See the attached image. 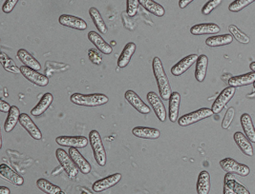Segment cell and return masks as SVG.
Returning a JSON list of instances; mask_svg holds the SVG:
<instances>
[{"label": "cell", "mask_w": 255, "mask_h": 194, "mask_svg": "<svg viewBox=\"0 0 255 194\" xmlns=\"http://www.w3.org/2000/svg\"><path fill=\"white\" fill-rule=\"evenodd\" d=\"M152 68H153L155 79L158 85L160 96L163 101H167L171 96L172 91H171V86H170L168 77L164 71L163 64L159 57H154Z\"/></svg>", "instance_id": "obj_1"}, {"label": "cell", "mask_w": 255, "mask_h": 194, "mask_svg": "<svg viewBox=\"0 0 255 194\" xmlns=\"http://www.w3.org/2000/svg\"><path fill=\"white\" fill-rule=\"evenodd\" d=\"M70 100L73 104L80 107H100L107 104L109 101L108 97L103 93H74L71 95Z\"/></svg>", "instance_id": "obj_2"}, {"label": "cell", "mask_w": 255, "mask_h": 194, "mask_svg": "<svg viewBox=\"0 0 255 194\" xmlns=\"http://www.w3.org/2000/svg\"><path fill=\"white\" fill-rule=\"evenodd\" d=\"M89 142L93 149L94 157L97 164L100 167H105L106 165V152L104 147L103 139L98 130H91L89 133Z\"/></svg>", "instance_id": "obj_3"}, {"label": "cell", "mask_w": 255, "mask_h": 194, "mask_svg": "<svg viewBox=\"0 0 255 194\" xmlns=\"http://www.w3.org/2000/svg\"><path fill=\"white\" fill-rule=\"evenodd\" d=\"M56 156L58 160L61 168L63 171L66 172L70 179H75L79 174V168L75 164V162L72 160L69 153H67L64 149L58 148L56 151Z\"/></svg>", "instance_id": "obj_4"}, {"label": "cell", "mask_w": 255, "mask_h": 194, "mask_svg": "<svg viewBox=\"0 0 255 194\" xmlns=\"http://www.w3.org/2000/svg\"><path fill=\"white\" fill-rule=\"evenodd\" d=\"M213 112L211 109L209 108H202L200 110H197L195 112H192L190 114H185L182 117L179 118L178 123L181 127H187V126L192 125L194 123L200 122L204 119H207L210 116L213 115Z\"/></svg>", "instance_id": "obj_5"}, {"label": "cell", "mask_w": 255, "mask_h": 194, "mask_svg": "<svg viewBox=\"0 0 255 194\" xmlns=\"http://www.w3.org/2000/svg\"><path fill=\"white\" fill-rule=\"evenodd\" d=\"M220 166L226 172L233 173L242 177H246L251 173V170L247 165L240 164L232 158H225L222 160L220 162Z\"/></svg>", "instance_id": "obj_6"}, {"label": "cell", "mask_w": 255, "mask_h": 194, "mask_svg": "<svg viewBox=\"0 0 255 194\" xmlns=\"http://www.w3.org/2000/svg\"><path fill=\"white\" fill-rule=\"evenodd\" d=\"M236 91V88L234 87H228L225 90L221 91L218 97L215 99L214 103L212 104L211 110L214 114H219L224 110V108L227 106V104L230 102L234 96Z\"/></svg>", "instance_id": "obj_7"}, {"label": "cell", "mask_w": 255, "mask_h": 194, "mask_svg": "<svg viewBox=\"0 0 255 194\" xmlns=\"http://www.w3.org/2000/svg\"><path fill=\"white\" fill-rule=\"evenodd\" d=\"M20 71L26 79L37 87H46L49 84V78L45 75L39 73L34 68H29L23 65L20 67Z\"/></svg>", "instance_id": "obj_8"}, {"label": "cell", "mask_w": 255, "mask_h": 194, "mask_svg": "<svg viewBox=\"0 0 255 194\" xmlns=\"http://www.w3.org/2000/svg\"><path fill=\"white\" fill-rule=\"evenodd\" d=\"M147 100L150 104L154 113L156 114L157 118L161 122H165L166 120V110L163 105L162 98L159 97V95L155 91H149L147 93Z\"/></svg>", "instance_id": "obj_9"}, {"label": "cell", "mask_w": 255, "mask_h": 194, "mask_svg": "<svg viewBox=\"0 0 255 194\" xmlns=\"http://www.w3.org/2000/svg\"><path fill=\"white\" fill-rule=\"evenodd\" d=\"M122 180V174L121 173H115L112 175H109L105 178H103L101 180H98L94 183L93 189L95 193H103L105 192L111 188H113L114 186H116L118 183Z\"/></svg>", "instance_id": "obj_10"}, {"label": "cell", "mask_w": 255, "mask_h": 194, "mask_svg": "<svg viewBox=\"0 0 255 194\" xmlns=\"http://www.w3.org/2000/svg\"><path fill=\"white\" fill-rule=\"evenodd\" d=\"M58 22L64 27L77 31H85L88 26L83 19L70 14H61L58 18Z\"/></svg>", "instance_id": "obj_11"}, {"label": "cell", "mask_w": 255, "mask_h": 194, "mask_svg": "<svg viewBox=\"0 0 255 194\" xmlns=\"http://www.w3.org/2000/svg\"><path fill=\"white\" fill-rule=\"evenodd\" d=\"M57 144L62 147L83 148L88 144V139L84 136H58L56 139Z\"/></svg>", "instance_id": "obj_12"}, {"label": "cell", "mask_w": 255, "mask_h": 194, "mask_svg": "<svg viewBox=\"0 0 255 194\" xmlns=\"http://www.w3.org/2000/svg\"><path fill=\"white\" fill-rule=\"evenodd\" d=\"M125 97L128 101L136 111H138L139 114H150V108L141 100V98L135 91H126Z\"/></svg>", "instance_id": "obj_13"}, {"label": "cell", "mask_w": 255, "mask_h": 194, "mask_svg": "<svg viewBox=\"0 0 255 194\" xmlns=\"http://www.w3.org/2000/svg\"><path fill=\"white\" fill-rule=\"evenodd\" d=\"M198 57L199 56L196 54H192L183 58L181 61H179L171 68V73L176 77L183 75L188 68H190L192 65H194V63H196Z\"/></svg>", "instance_id": "obj_14"}, {"label": "cell", "mask_w": 255, "mask_h": 194, "mask_svg": "<svg viewBox=\"0 0 255 194\" xmlns=\"http://www.w3.org/2000/svg\"><path fill=\"white\" fill-rule=\"evenodd\" d=\"M19 124L23 127L24 129H26L27 132L35 140H41L42 139L41 130L36 127V125L33 122V120L31 119V117L28 114H20Z\"/></svg>", "instance_id": "obj_15"}, {"label": "cell", "mask_w": 255, "mask_h": 194, "mask_svg": "<svg viewBox=\"0 0 255 194\" xmlns=\"http://www.w3.org/2000/svg\"><path fill=\"white\" fill-rule=\"evenodd\" d=\"M69 154L72 160L75 162V164L77 165V167L79 168V170L82 174L87 175L90 173L91 171V165L89 164V162L85 159L80 150L77 148H70Z\"/></svg>", "instance_id": "obj_16"}, {"label": "cell", "mask_w": 255, "mask_h": 194, "mask_svg": "<svg viewBox=\"0 0 255 194\" xmlns=\"http://www.w3.org/2000/svg\"><path fill=\"white\" fill-rule=\"evenodd\" d=\"M220 31V27L215 23H201L192 26L190 29V33L193 35L216 34Z\"/></svg>", "instance_id": "obj_17"}, {"label": "cell", "mask_w": 255, "mask_h": 194, "mask_svg": "<svg viewBox=\"0 0 255 194\" xmlns=\"http://www.w3.org/2000/svg\"><path fill=\"white\" fill-rule=\"evenodd\" d=\"M0 175L2 178L6 179L7 181L14 185V186H22L24 183V178L17 174L14 171H12L10 167L5 164L0 165Z\"/></svg>", "instance_id": "obj_18"}, {"label": "cell", "mask_w": 255, "mask_h": 194, "mask_svg": "<svg viewBox=\"0 0 255 194\" xmlns=\"http://www.w3.org/2000/svg\"><path fill=\"white\" fill-rule=\"evenodd\" d=\"M132 133L138 138L150 140H155L161 136V131L159 129L148 127H136L132 129Z\"/></svg>", "instance_id": "obj_19"}, {"label": "cell", "mask_w": 255, "mask_h": 194, "mask_svg": "<svg viewBox=\"0 0 255 194\" xmlns=\"http://www.w3.org/2000/svg\"><path fill=\"white\" fill-rule=\"evenodd\" d=\"M234 141L236 143V145L238 146V148L241 149V151L244 154L248 155V156H254V148L252 145V142L248 139V137L243 134L240 131H237L234 133L233 135Z\"/></svg>", "instance_id": "obj_20"}, {"label": "cell", "mask_w": 255, "mask_h": 194, "mask_svg": "<svg viewBox=\"0 0 255 194\" xmlns=\"http://www.w3.org/2000/svg\"><path fill=\"white\" fill-rule=\"evenodd\" d=\"M88 39L96 46V48L103 54L105 55H110L113 52V48L112 46L109 45L108 43H106L104 38L96 32H89L88 33Z\"/></svg>", "instance_id": "obj_21"}, {"label": "cell", "mask_w": 255, "mask_h": 194, "mask_svg": "<svg viewBox=\"0 0 255 194\" xmlns=\"http://www.w3.org/2000/svg\"><path fill=\"white\" fill-rule=\"evenodd\" d=\"M180 103L181 95L178 91H173L169 98V120L170 122L175 123L178 121L179 111H180Z\"/></svg>", "instance_id": "obj_22"}, {"label": "cell", "mask_w": 255, "mask_h": 194, "mask_svg": "<svg viewBox=\"0 0 255 194\" xmlns=\"http://www.w3.org/2000/svg\"><path fill=\"white\" fill-rule=\"evenodd\" d=\"M241 126L243 128L245 135L252 142L255 143V128L253 122L251 115L248 114H243L240 117Z\"/></svg>", "instance_id": "obj_23"}, {"label": "cell", "mask_w": 255, "mask_h": 194, "mask_svg": "<svg viewBox=\"0 0 255 194\" xmlns=\"http://www.w3.org/2000/svg\"><path fill=\"white\" fill-rule=\"evenodd\" d=\"M136 52V44L133 42L128 43L123 50L121 56L118 60V67L121 68H126L131 61V58Z\"/></svg>", "instance_id": "obj_24"}, {"label": "cell", "mask_w": 255, "mask_h": 194, "mask_svg": "<svg viewBox=\"0 0 255 194\" xmlns=\"http://www.w3.org/2000/svg\"><path fill=\"white\" fill-rule=\"evenodd\" d=\"M53 100H54V97H53L52 93H50V92L44 93L38 104L31 111V114L33 116L37 117V116H40L41 114H44L49 109V107L52 105Z\"/></svg>", "instance_id": "obj_25"}, {"label": "cell", "mask_w": 255, "mask_h": 194, "mask_svg": "<svg viewBox=\"0 0 255 194\" xmlns=\"http://www.w3.org/2000/svg\"><path fill=\"white\" fill-rule=\"evenodd\" d=\"M255 81V71L248 72L246 74L242 75H237V76H232L229 80L230 86L238 88V87H244V86H249L251 84H254Z\"/></svg>", "instance_id": "obj_26"}, {"label": "cell", "mask_w": 255, "mask_h": 194, "mask_svg": "<svg viewBox=\"0 0 255 194\" xmlns=\"http://www.w3.org/2000/svg\"><path fill=\"white\" fill-rule=\"evenodd\" d=\"M208 66H209V58L205 55H201L198 57L196 61V68H195V78L198 82H203L208 72Z\"/></svg>", "instance_id": "obj_27"}, {"label": "cell", "mask_w": 255, "mask_h": 194, "mask_svg": "<svg viewBox=\"0 0 255 194\" xmlns=\"http://www.w3.org/2000/svg\"><path fill=\"white\" fill-rule=\"evenodd\" d=\"M17 58L23 63L24 66L34 68L35 70L41 69V64L33 57L29 52L24 49H20L17 52Z\"/></svg>", "instance_id": "obj_28"}, {"label": "cell", "mask_w": 255, "mask_h": 194, "mask_svg": "<svg viewBox=\"0 0 255 194\" xmlns=\"http://www.w3.org/2000/svg\"><path fill=\"white\" fill-rule=\"evenodd\" d=\"M20 114H21L19 112V109L16 106H12L4 124V129L6 132H11L15 128V126L17 125V123L19 122Z\"/></svg>", "instance_id": "obj_29"}, {"label": "cell", "mask_w": 255, "mask_h": 194, "mask_svg": "<svg viewBox=\"0 0 255 194\" xmlns=\"http://www.w3.org/2000/svg\"><path fill=\"white\" fill-rule=\"evenodd\" d=\"M139 4L153 15L157 17H162L165 14L164 8L156 1L154 0H139Z\"/></svg>", "instance_id": "obj_30"}, {"label": "cell", "mask_w": 255, "mask_h": 194, "mask_svg": "<svg viewBox=\"0 0 255 194\" xmlns=\"http://www.w3.org/2000/svg\"><path fill=\"white\" fill-rule=\"evenodd\" d=\"M233 38L234 37L232 36V34H221V35L210 36L206 40V44L211 48L230 45V44H232Z\"/></svg>", "instance_id": "obj_31"}, {"label": "cell", "mask_w": 255, "mask_h": 194, "mask_svg": "<svg viewBox=\"0 0 255 194\" xmlns=\"http://www.w3.org/2000/svg\"><path fill=\"white\" fill-rule=\"evenodd\" d=\"M198 194H209L210 192V175L206 171H201L197 181Z\"/></svg>", "instance_id": "obj_32"}, {"label": "cell", "mask_w": 255, "mask_h": 194, "mask_svg": "<svg viewBox=\"0 0 255 194\" xmlns=\"http://www.w3.org/2000/svg\"><path fill=\"white\" fill-rule=\"evenodd\" d=\"M36 186L37 188L42 191L44 194H65L64 192L61 191V189L54 185L53 183L48 181L44 178H40L36 181Z\"/></svg>", "instance_id": "obj_33"}, {"label": "cell", "mask_w": 255, "mask_h": 194, "mask_svg": "<svg viewBox=\"0 0 255 194\" xmlns=\"http://www.w3.org/2000/svg\"><path fill=\"white\" fill-rule=\"evenodd\" d=\"M89 15L92 18L94 24H95L96 28L98 29V31H100V33H102L103 34H107V31H108L107 26H106L105 20H104V18H103V16H102V14H101L99 10L94 8V7L90 8L89 9Z\"/></svg>", "instance_id": "obj_34"}, {"label": "cell", "mask_w": 255, "mask_h": 194, "mask_svg": "<svg viewBox=\"0 0 255 194\" xmlns=\"http://www.w3.org/2000/svg\"><path fill=\"white\" fill-rule=\"evenodd\" d=\"M0 63H1V66L2 68H4L5 70L11 72V73H14V74H17L20 71V68H18L14 62L12 61L11 57H8L5 53L1 52L0 53Z\"/></svg>", "instance_id": "obj_35"}, {"label": "cell", "mask_w": 255, "mask_h": 194, "mask_svg": "<svg viewBox=\"0 0 255 194\" xmlns=\"http://www.w3.org/2000/svg\"><path fill=\"white\" fill-rule=\"evenodd\" d=\"M229 31L231 32L232 36L239 42L242 44H249L251 39L247 34L243 33L241 30H239L235 25H230L229 26Z\"/></svg>", "instance_id": "obj_36"}, {"label": "cell", "mask_w": 255, "mask_h": 194, "mask_svg": "<svg viewBox=\"0 0 255 194\" xmlns=\"http://www.w3.org/2000/svg\"><path fill=\"white\" fill-rule=\"evenodd\" d=\"M255 0H234L229 6V10L232 12H239L249 5L253 4Z\"/></svg>", "instance_id": "obj_37"}, {"label": "cell", "mask_w": 255, "mask_h": 194, "mask_svg": "<svg viewBox=\"0 0 255 194\" xmlns=\"http://www.w3.org/2000/svg\"><path fill=\"white\" fill-rule=\"evenodd\" d=\"M139 0H128L127 1V13L128 16L134 17L139 11Z\"/></svg>", "instance_id": "obj_38"}, {"label": "cell", "mask_w": 255, "mask_h": 194, "mask_svg": "<svg viewBox=\"0 0 255 194\" xmlns=\"http://www.w3.org/2000/svg\"><path fill=\"white\" fill-rule=\"evenodd\" d=\"M223 0H209L206 3V5L202 8V13L204 15H209L213 10H215L217 7H219Z\"/></svg>", "instance_id": "obj_39"}, {"label": "cell", "mask_w": 255, "mask_h": 194, "mask_svg": "<svg viewBox=\"0 0 255 194\" xmlns=\"http://www.w3.org/2000/svg\"><path fill=\"white\" fill-rule=\"evenodd\" d=\"M234 115H235V110L234 108H230L226 115L223 119V122H222V128L223 129H229L230 127L232 125V121H233V118H234Z\"/></svg>", "instance_id": "obj_40"}, {"label": "cell", "mask_w": 255, "mask_h": 194, "mask_svg": "<svg viewBox=\"0 0 255 194\" xmlns=\"http://www.w3.org/2000/svg\"><path fill=\"white\" fill-rule=\"evenodd\" d=\"M88 57H89L90 61L95 65H102L104 62V59L101 56V54L98 51H96L95 49H90L88 51Z\"/></svg>", "instance_id": "obj_41"}, {"label": "cell", "mask_w": 255, "mask_h": 194, "mask_svg": "<svg viewBox=\"0 0 255 194\" xmlns=\"http://www.w3.org/2000/svg\"><path fill=\"white\" fill-rule=\"evenodd\" d=\"M19 0H6L2 6V11L5 13H10L15 7Z\"/></svg>", "instance_id": "obj_42"}, {"label": "cell", "mask_w": 255, "mask_h": 194, "mask_svg": "<svg viewBox=\"0 0 255 194\" xmlns=\"http://www.w3.org/2000/svg\"><path fill=\"white\" fill-rule=\"evenodd\" d=\"M233 191H234V194H250V191L245 188L243 185H241L240 183L237 182L236 180L234 181L233 184Z\"/></svg>", "instance_id": "obj_43"}, {"label": "cell", "mask_w": 255, "mask_h": 194, "mask_svg": "<svg viewBox=\"0 0 255 194\" xmlns=\"http://www.w3.org/2000/svg\"><path fill=\"white\" fill-rule=\"evenodd\" d=\"M11 108L12 107L8 103L4 101L3 99H0V112L2 114H9Z\"/></svg>", "instance_id": "obj_44"}, {"label": "cell", "mask_w": 255, "mask_h": 194, "mask_svg": "<svg viewBox=\"0 0 255 194\" xmlns=\"http://www.w3.org/2000/svg\"><path fill=\"white\" fill-rule=\"evenodd\" d=\"M194 0H179V7L181 9H185L190 3H192Z\"/></svg>", "instance_id": "obj_45"}, {"label": "cell", "mask_w": 255, "mask_h": 194, "mask_svg": "<svg viewBox=\"0 0 255 194\" xmlns=\"http://www.w3.org/2000/svg\"><path fill=\"white\" fill-rule=\"evenodd\" d=\"M11 194V192H10V190L8 189V188H6V187H0V194Z\"/></svg>", "instance_id": "obj_46"}, {"label": "cell", "mask_w": 255, "mask_h": 194, "mask_svg": "<svg viewBox=\"0 0 255 194\" xmlns=\"http://www.w3.org/2000/svg\"><path fill=\"white\" fill-rule=\"evenodd\" d=\"M250 68H251V69H252L253 71H255V62H252V63H251Z\"/></svg>", "instance_id": "obj_47"}, {"label": "cell", "mask_w": 255, "mask_h": 194, "mask_svg": "<svg viewBox=\"0 0 255 194\" xmlns=\"http://www.w3.org/2000/svg\"><path fill=\"white\" fill-rule=\"evenodd\" d=\"M0 148H2V138H0Z\"/></svg>", "instance_id": "obj_48"}, {"label": "cell", "mask_w": 255, "mask_h": 194, "mask_svg": "<svg viewBox=\"0 0 255 194\" xmlns=\"http://www.w3.org/2000/svg\"><path fill=\"white\" fill-rule=\"evenodd\" d=\"M254 87H255V83H254Z\"/></svg>", "instance_id": "obj_49"}]
</instances>
